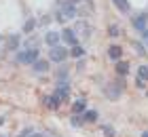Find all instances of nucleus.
<instances>
[{
  "label": "nucleus",
  "instance_id": "1",
  "mask_svg": "<svg viewBox=\"0 0 148 137\" xmlns=\"http://www.w3.org/2000/svg\"><path fill=\"white\" fill-rule=\"evenodd\" d=\"M55 17L57 21H70V19L76 17V4L68 2V0H62L55 9Z\"/></svg>",
  "mask_w": 148,
  "mask_h": 137
},
{
  "label": "nucleus",
  "instance_id": "2",
  "mask_svg": "<svg viewBox=\"0 0 148 137\" xmlns=\"http://www.w3.org/2000/svg\"><path fill=\"white\" fill-rule=\"evenodd\" d=\"M17 59L21 61V63H36L38 61V49H28V51L19 53Z\"/></svg>",
  "mask_w": 148,
  "mask_h": 137
},
{
  "label": "nucleus",
  "instance_id": "3",
  "mask_svg": "<svg viewBox=\"0 0 148 137\" xmlns=\"http://www.w3.org/2000/svg\"><path fill=\"white\" fill-rule=\"evenodd\" d=\"M66 55H68V51L64 49V46H51V51H49V57L53 59V61H64L66 59Z\"/></svg>",
  "mask_w": 148,
  "mask_h": 137
},
{
  "label": "nucleus",
  "instance_id": "4",
  "mask_svg": "<svg viewBox=\"0 0 148 137\" xmlns=\"http://www.w3.org/2000/svg\"><path fill=\"white\" fill-rule=\"evenodd\" d=\"M68 93H70V87L66 82H59L55 89V97H59V101H64V99H68Z\"/></svg>",
  "mask_w": 148,
  "mask_h": 137
},
{
  "label": "nucleus",
  "instance_id": "5",
  "mask_svg": "<svg viewBox=\"0 0 148 137\" xmlns=\"http://www.w3.org/2000/svg\"><path fill=\"white\" fill-rule=\"evenodd\" d=\"M146 23H148L146 13H142V15H138L133 19V25H136V30H140V32H146Z\"/></svg>",
  "mask_w": 148,
  "mask_h": 137
},
{
  "label": "nucleus",
  "instance_id": "6",
  "mask_svg": "<svg viewBox=\"0 0 148 137\" xmlns=\"http://www.w3.org/2000/svg\"><path fill=\"white\" fill-rule=\"evenodd\" d=\"M62 38L66 40V42H70V44H76V32L74 30H64V34H62Z\"/></svg>",
  "mask_w": 148,
  "mask_h": 137
},
{
  "label": "nucleus",
  "instance_id": "7",
  "mask_svg": "<svg viewBox=\"0 0 148 137\" xmlns=\"http://www.w3.org/2000/svg\"><path fill=\"white\" fill-rule=\"evenodd\" d=\"M59 97H55V95H51V97H47V108H51V110H57L59 108Z\"/></svg>",
  "mask_w": 148,
  "mask_h": 137
},
{
  "label": "nucleus",
  "instance_id": "8",
  "mask_svg": "<svg viewBox=\"0 0 148 137\" xmlns=\"http://www.w3.org/2000/svg\"><path fill=\"white\" fill-rule=\"evenodd\" d=\"M47 70H49V63H47V61H36L34 63V72L36 74H45Z\"/></svg>",
  "mask_w": 148,
  "mask_h": 137
},
{
  "label": "nucleus",
  "instance_id": "9",
  "mask_svg": "<svg viewBox=\"0 0 148 137\" xmlns=\"http://www.w3.org/2000/svg\"><path fill=\"white\" fill-rule=\"evenodd\" d=\"M119 93H121V87L119 85H110L108 89H106V95H108V97H119Z\"/></svg>",
  "mask_w": 148,
  "mask_h": 137
},
{
  "label": "nucleus",
  "instance_id": "10",
  "mask_svg": "<svg viewBox=\"0 0 148 137\" xmlns=\"http://www.w3.org/2000/svg\"><path fill=\"white\" fill-rule=\"evenodd\" d=\"M108 55H110V59H121L123 49H121V46H110V49H108Z\"/></svg>",
  "mask_w": 148,
  "mask_h": 137
},
{
  "label": "nucleus",
  "instance_id": "11",
  "mask_svg": "<svg viewBox=\"0 0 148 137\" xmlns=\"http://www.w3.org/2000/svg\"><path fill=\"white\" fill-rule=\"evenodd\" d=\"M59 38H62V36H59V34H55V32H49V34H47V42H49L51 46H57Z\"/></svg>",
  "mask_w": 148,
  "mask_h": 137
},
{
  "label": "nucleus",
  "instance_id": "12",
  "mask_svg": "<svg viewBox=\"0 0 148 137\" xmlns=\"http://www.w3.org/2000/svg\"><path fill=\"white\" fill-rule=\"evenodd\" d=\"M114 4H116L119 11H123V13L129 11V2H127V0H114Z\"/></svg>",
  "mask_w": 148,
  "mask_h": 137
},
{
  "label": "nucleus",
  "instance_id": "13",
  "mask_svg": "<svg viewBox=\"0 0 148 137\" xmlns=\"http://www.w3.org/2000/svg\"><path fill=\"white\" fill-rule=\"evenodd\" d=\"M70 55H72V57H83V55H85V49H83V46H74V49L70 51Z\"/></svg>",
  "mask_w": 148,
  "mask_h": 137
},
{
  "label": "nucleus",
  "instance_id": "14",
  "mask_svg": "<svg viewBox=\"0 0 148 137\" xmlns=\"http://www.w3.org/2000/svg\"><path fill=\"white\" fill-rule=\"evenodd\" d=\"M116 72H119V74H127V72H129V65H127V61H125V63H119V65H116Z\"/></svg>",
  "mask_w": 148,
  "mask_h": 137
},
{
  "label": "nucleus",
  "instance_id": "15",
  "mask_svg": "<svg viewBox=\"0 0 148 137\" xmlns=\"http://www.w3.org/2000/svg\"><path fill=\"white\" fill-rule=\"evenodd\" d=\"M97 118V112H93V110H89V112H85V120H95Z\"/></svg>",
  "mask_w": 148,
  "mask_h": 137
},
{
  "label": "nucleus",
  "instance_id": "16",
  "mask_svg": "<svg viewBox=\"0 0 148 137\" xmlns=\"http://www.w3.org/2000/svg\"><path fill=\"white\" fill-rule=\"evenodd\" d=\"M83 110H85V101H83V99H78L76 104H74V112H83Z\"/></svg>",
  "mask_w": 148,
  "mask_h": 137
},
{
  "label": "nucleus",
  "instance_id": "17",
  "mask_svg": "<svg viewBox=\"0 0 148 137\" xmlns=\"http://www.w3.org/2000/svg\"><path fill=\"white\" fill-rule=\"evenodd\" d=\"M146 78H148V65L140 67V80H146Z\"/></svg>",
  "mask_w": 148,
  "mask_h": 137
},
{
  "label": "nucleus",
  "instance_id": "18",
  "mask_svg": "<svg viewBox=\"0 0 148 137\" xmlns=\"http://www.w3.org/2000/svg\"><path fill=\"white\" fill-rule=\"evenodd\" d=\"M17 42H19V38H17V36H13V38L9 40V46H11V49H15V46H17Z\"/></svg>",
  "mask_w": 148,
  "mask_h": 137
},
{
  "label": "nucleus",
  "instance_id": "19",
  "mask_svg": "<svg viewBox=\"0 0 148 137\" xmlns=\"http://www.w3.org/2000/svg\"><path fill=\"white\" fill-rule=\"evenodd\" d=\"M70 125H72V127H78V125H80V118H78V116H72Z\"/></svg>",
  "mask_w": 148,
  "mask_h": 137
},
{
  "label": "nucleus",
  "instance_id": "20",
  "mask_svg": "<svg viewBox=\"0 0 148 137\" xmlns=\"http://www.w3.org/2000/svg\"><path fill=\"white\" fill-rule=\"evenodd\" d=\"M104 133H106V137H112L114 135V131H112L110 127H104Z\"/></svg>",
  "mask_w": 148,
  "mask_h": 137
},
{
  "label": "nucleus",
  "instance_id": "21",
  "mask_svg": "<svg viewBox=\"0 0 148 137\" xmlns=\"http://www.w3.org/2000/svg\"><path fill=\"white\" fill-rule=\"evenodd\" d=\"M32 27H34V21H32V19H30V21H28V23H25V32H30V30H32Z\"/></svg>",
  "mask_w": 148,
  "mask_h": 137
},
{
  "label": "nucleus",
  "instance_id": "22",
  "mask_svg": "<svg viewBox=\"0 0 148 137\" xmlns=\"http://www.w3.org/2000/svg\"><path fill=\"white\" fill-rule=\"evenodd\" d=\"M30 137H47L45 133H30Z\"/></svg>",
  "mask_w": 148,
  "mask_h": 137
},
{
  "label": "nucleus",
  "instance_id": "23",
  "mask_svg": "<svg viewBox=\"0 0 148 137\" xmlns=\"http://www.w3.org/2000/svg\"><path fill=\"white\" fill-rule=\"evenodd\" d=\"M142 38H144V42H148V30L144 32V36H142Z\"/></svg>",
  "mask_w": 148,
  "mask_h": 137
},
{
  "label": "nucleus",
  "instance_id": "24",
  "mask_svg": "<svg viewBox=\"0 0 148 137\" xmlns=\"http://www.w3.org/2000/svg\"><path fill=\"white\" fill-rule=\"evenodd\" d=\"M68 2H72V4H76V2H80V0H68Z\"/></svg>",
  "mask_w": 148,
  "mask_h": 137
},
{
  "label": "nucleus",
  "instance_id": "25",
  "mask_svg": "<svg viewBox=\"0 0 148 137\" xmlns=\"http://www.w3.org/2000/svg\"><path fill=\"white\" fill-rule=\"evenodd\" d=\"M142 137H148V133H144V135H142Z\"/></svg>",
  "mask_w": 148,
  "mask_h": 137
},
{
  "label": "nucleus",
  "instance_id": "26",
  "mask_svg": "<svg viewBox=\"0 0 148 137\" xmlns=\"http://www.w3.org/2000/svg\"><path fill=\"white\" fill-rule=\"evenodd\" d=\"M0 137H2V135H0Z\"/></svg>",
  "mask_w": 148,
  "mask_h": 137
}]
</instances>
